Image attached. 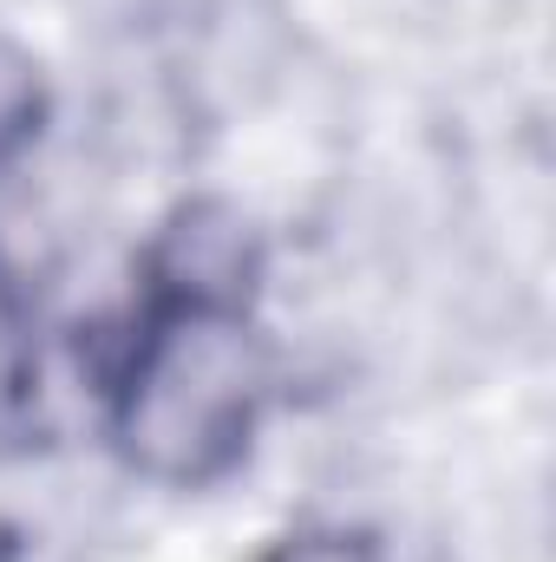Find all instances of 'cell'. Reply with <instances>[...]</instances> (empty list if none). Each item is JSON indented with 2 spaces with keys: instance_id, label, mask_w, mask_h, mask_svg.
<instances>
[{
  "instance_id": "5b68a950",
  "label": "cell",
  "mask_w": 556,
  "mask_h": 562,
  "mask_svg": "<svg viewBox=\"0 0 556 562\" xmlns=\"http://www.w3.org/2000/svg\"><path fill=\"white\" fill-rule=\"evenodd\" d=\"M281 562H387V550L374 537H347V530H327V537H301L288 543Z\"/></svg>"
},
{
  "instance_id": "6da1fadb",
  "label": "cell",
  "mask_w": 556,
  "mask_h": 562,
  "mask_svg": "<svg viewBox=\"0 0 556 562\" xmlns=\"http://www.w3.org/2000/svg\"><path fill=\"white\" fill-rule=\"evenodd\" d=\"M263 406L269 347L249 314L157 307L112 393V445L151 484L203 491L243 464Z\"/></svg>"
},
{
  "instance_id": "7a4b0ae2",
  "label": "cell",
  "mask_w": 556,
  "mask_h": 562,
  "mask_svg": "<svg viewBox=\"0 0 556 562\" xmlns=\"http://www.w3.org/2000/svg\"><path fill=\"white\" fill-rule=\"evenodd\" d=\"M263 281V236L223 196H190L151 243V301L157 307H223L249 314Z\"/></svg>"
},
{
  "instance_id": "3957f363",
  "label": "cell",
  "mask_w": 556,
  "mask_h": 562,
  "mask_svg": "<svg viewBox=\"0 0 556 562\" xmlns=\"http://www.w3.org/2000/svg\"><path fill=\"white\" fill-rule=\"evenodd\" d=\"M46 125V79H40V59L0 33V164H13L26 144L40 138Z\"/></svg>"
},
{
  "instance_id": "277c9868",
  "label": "cell",
  "mask_w": 556,
  "mask_h": 562,
  "mask_svg": "<svg viewBox=\"0 0 556 562\" xmlns=\"http://www.w3.org/2000/svg\"><path fill=\"white\" fill-rule=\"evenodd\" d=\"M33 386V301L0 256V413H13Z\"/></svg>"
}]
</instances>
